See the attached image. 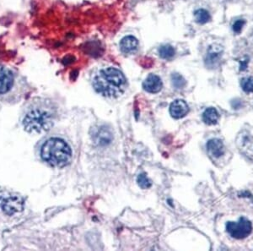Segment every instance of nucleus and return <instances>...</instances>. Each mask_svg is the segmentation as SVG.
Returning a JSON list of instances; mask_svg holds the SVG:
<instances>
[{
    "instance_id": "nucleus-1",
    "label": "nucleus",
    "mask_w": 253,
    "mask_h": 251,
    "mask_svg": "<svg viewBox=\"0 0 253 251\" xmlns=\"http://www.w3.org/2000/svg\"><path fill=\"white\" fill-rule=\"evenodd\" d=\"M92 84L96 93L109 99L118 98L126 88V77L113 67L101 69L95 75Z\"/></svg>"
},
{
    "instance_id": "nucleus-2",
    "label": "nucleus",
    "mask_w": 253,
    "mask_h": 251,
    "mask_svg": "<svg viewBox=\"0 0 253 251\" xmlns=\"http://www.w3.org/2000/svg\"><path fill=\"white\" fill-rule=\"evenodd\" d=\"M55 117L52 106L46 103L36 104L26 110L22 124L24 129L29 133H44L53 126Z\"/></svg>"
},
{
    "instance_id": "nucleus-3",
    "label": "nucleus",
    "mask_w": 253,
    "mask_h": 251,
    "mask_svg": "<svg viewBox=\"0 0 253 251\" xmlns=\"http://www.w3.org/2000/svg\"><path fill=\"white\" fill-rule=\"evenodd\" d=\"M41 156L44 161L52 167H65L72 156L71 148L63 140L51 138L42 147Z\"/></svg>"
},
{
    "instance_id": "nucleus-4",
    "label": "nucleus",
    "mask_w": 253,
    "mask_h": 251,
    "mask_svg": "<svg viewBox=\"0 0 253 251\" xmlns=\"http://www.w3.org/2000/svg\"><path fill=\"white\" fill-rule=\"evenodd\" d=\"M23 208V198L16 194H5L0 197V209L8 216L19 213Z\"/></svg>"
},
{
    "instance_id": "nucleus-5",
    "label": "nucleus",
    "mask_w": 253,
    "mask_h": 251,
    "mask_svg": "<svg viewBox=\"0 0 253 251\" xmlns=\"http://www.w3.org/2000/svg\"><path fill=\"white\" fill-rule=\"evenodd\" d=\"M236 142L240 151L253 162V127L242 129L237 135Z\"/></svg>"
},
{
    "instance_id": "nucleus-6",
    "label": "nucleus",
    "mask_w": 253,
    "mask_h": 251,
    "mask_svg": "<svg viewBox=\"0 0 253 251\" xmlns=\"http://www.w3.org/2000/svg\"><path fill=\"white\" fill-rule=\"evenodd\" d=\"M226 231L234 239L243 240L249 236L253 231V224L248 218L242 217L238 222H228Z\"/></svg>"
},
{
    "instance_id": "nucleus-7",
    "label": "nucleus",
    "mask_w": 253,
    "mask_h": 251,
    "mask_svg": "<svg viewBox=\"0 0 253 251\" xmlns=\"http://www.w3.org/2000/svg\"><path fill=\"white\" fill-rule=\"evenodd\" d=\"M15 75L12 70L0 65V96L9 93L15 85Z\"/></svg>"
},
{
    "instance_id": "nucleus-8",
    "label": "nucleus",
    "mask_w": 253,
    "mask_h": 251,
    "mask_svg": "<svg viewBox=\"0 0 253 251\" xmlns=\"http://www.w3.org/2000/svg\"><path fill=\"white\" fill-rule=\"evenodd\" d=\"M207 151L210 156L218 159L224 156L225 148L224 143L219 139H211L207 143Z\"/></svg>"
},
{
    "instance_id": "nucleus-9",
    "label": "nucleus",
    "mask_w": 253,
    "mask_h": 251,
    "mask_svg": "<svg viewBox=\"0 0 253 251\" xmlns=\"http://www.w3.org/2000/svg\"><path fill=\"white\" fill-rule=\"evenodd\" d=\"M189 112V107L183 100H175L170 104V113L171 117L176 119L183 118Z\"/></svg>"
},
{
    "instance_id": "nucleus-10",
    "label": "nucleus",
    "mask_w": 253,
    "mask_h": 251,
    "mask_svg": "<svg viewBox=\"0 0 253 251\" xmlns=\"http://www.w3.org/2000/svg\"><path fill=\"white\" fill-rule=\"evenodd\" d=\"M162 81L158 75H149L145 81L143 83V88H144L147 93H158L162 89Z\"/></svg>"
},
{
    "instance_id": "nucleus-11",
    "label": "nucleus",
    "mask_w": 253,
    "mask_h": 251,
    "mask_svg": "<svg viewBox=\"0 0 253 251\" xmlns=\"http://www.w3.org/2000/svg\"><path fill=\"white\" fill-rule=\"evenodd\" d=\"M138 40L132 36H126L120 42V50L126 54L135 52L138 50Z\"/></svg>"
},
{
    "instance_id": "nucleus-12",
    "label": "nucleus",
    "mask_w": 253,
    "mask_h": 251,
    "mask_svg": "<svg viewBox=\"0 0 253 251\" xmlns=\"http://www.w3.org/2000/svg\"><path fill=\"white\" fill-rule=\"evenodd\" d=\"M221 55V47L218 46V45L210 46V49L208 50L206 64L210 67L215 66L216 64L219 63Z\"/></svg>"
},
{
    "instance_id": "nucleus-13",
    "label": "nucleus",
    "mask_w": 253,
    "mask_h": 251,
    "mask_svg": "<svg viewBox=\"0 0 253 251\" xmlns=\"http://www.w3.org/2000/svg\"><path fill=\"white\" fill-rule=\"evenodd\" d=\"M219 118V113L214 107H209L203 113V120L209 125L217 124Z\"/></svg>"
},
{
    "instance_id": "nucleus-14",
    "label": "nucleus",
    "mask_w": 253,
    "mask_h": 251,
    "mask_svg": "<svg viewBox=\"0 0 253 251\" xmlns=\"http://www.w3.org/2000/svg\"><path fill=\"white\" fill-rule=\"evenodd\" d=\"M95 136V138H96V142H99L100 144H107L108 142H111V140H112V136L106 130V128H102L101 130H98Z\"/></svg>"
},
{
    "instance_id": "nucleus-15",
    "label": "nucleus",
    "mask_w": 253,
    "mask_h": 251,
    "mask_svg": "<svg viewBox=\"0 0 253 251\" xmlns=\"http://www.w3.org/2000/svg\"><path fill=\"white\" fill-rule=\"evenodd\" d=\"M175 50L170 45H163L159 50V54L164 59H171L175 56Z\"/></svg>"
},
{
    "instance_id": "nucleus-16",
    "label": "nucleus",
    "mask_w": 253,
    "mask_h": 251,
    "mask_svg": "<svg viewBox=\"0 0 253 251\" xmlns=\"http://www.w3.org/2000/svg\"><path fill=\"white\" fill-rule=\"evenodd\" d=\"M194 15H195L196 21L199 24L207 23L211 19L210 13L204 9H198Z\"/></svg>"
},
{
    "instance_id": "nucleus-17",
    "label": "nucleus",
    "mask_w": 253,
    "mask_h": 251,
    "mask_svg": "<svg viewBox=\"0 0 253 251\" xmlns=\"http://www.w3.org/2000/svg\"><path fill=\"white\" fill-rule=\"evenodd\" d=\"M241 87L245 93H253V77H247V78L242 79L241 81Z\"/></svg>"
},
{
    "instance_id": "nucleus-18",
    "label": "nucleus",
    "mask_w": 253,
    "mask_h": 251,
    "mask_svg": "<svg viewBox=\"0 0 253 251\" xmlns=\"http://www.w3.org/2000/svg\"><path fill=\"white\" fill-rule=\"evenodd\" d=\"M171 81H172L173 87H175L176 89H181L186 85L185 79L179 74H173L171 75Z\"/></svg>"
},
{
    "instance_id": "nucleus-19",
    "label": "nucleus",
    "mask_w": 253,
    "mask_h": 251,
    "mask_svg": "<svg viewBox=\"0 0 253 251\" xmlns=\"http://www.w3.org/2000/svg\"><path fill=\"white\" fill-rule=\"evenodd\" d=\"M137 182L138 185H139V187H141L142 189H149L151 187L152 183L150 181V179L147 177L145 173H141L138 175L137 178Z\"/></svg>"
},
{
    "instance_id": "nucleus-20",
    "label": "nucleus",
    "mask_w": 253,
    "mask_h": 251,
    "mask_svg": "<svg viewBox=\"0 0 253 251\" xmlns=\"http://www.w3.org/2000/svg\"><path fill=\"white\" fill-rule=\"evenodd\" d=\"M245 24H246L245 20H236V22L233 24V26H232V29H233L234 32H236L237 34L241 33L242 28H243V26H245Z\"/></svg>"
},
{
    "instance_id": "nucleus-21",
    "label": "nucleus",
    "mask_w": 253,
    "mask_h": 251,
    "mask_svg": "<svg viewBox=\"0 0 253 251\" xmlns=\"http://www.w3.org/2000/svg\"><path fill=\"white\" fill-rule=\"evenodd\" d=\"M248 61H242L241 62V68L240 69L241 70H245V69H247V67H248Z\"/></svg>"
}]
</instances>
